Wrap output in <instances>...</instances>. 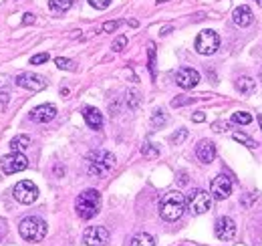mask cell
Instances as JSON below:
<instances>
[{
    "mask_svg": "<svg viewBox=\"0 0 262 246\" xmlns=\"http://www.w3.org/2000/svg\"><path fill=\"white\" fill-rule=\"evenodd\" d=\"M256 119H258V123H260V129H262V115H258Z\"/></svg>",
    "mask_w": 262,
    "mask_h": 246,
    "instance_id": "d590c367",
    "label": "cell"
},
{
    "mask_svg": "<svg viewBox=\"0 0 262 246\" xmlns=\"http://www.w3.org/2000/svg\"><path fill=\"white\" fill-rule=\"evenodd\" d=\"M99 208H101V194L97 190H85L83 194L77 196L75 210H77L79 218L91 220L99 214Z\"/></svg>",
    "mask_w": 262,
    "mask_h": 246,
    "instance_id": "7a4b0ae2",
    "label": "cell"
},
{
    "mask_svg": "<svg viewBox=\"0 0 262 246\" xmlns=\"http://www.w3.org/2000/svg\"><path fill=\"white\" fill-rule=\"evenodd\" d=\"M28 166V160L24 154L20 152H12L8 156H4L0 160V168H2L4 174H16V172H22L24 168Z\"/></svg>",
    "mask_w": 262,
    "mask_h": 246,
    "instance_id": "ba28073f",
    "label": "cell"
},
{
    "mask_svg": "<svg viewBox=\"0 0 262 246\" xmlns=\"http://www.w3.org/2000/svg\"><path fill=\"white\" fill-rule=\"evenodd\" d=\"M141 154H143L145 158H157V156H160V152H157V147H153L151 143H145V145L141 147Z\"/></svg>",
    "mask_w": 262,
    "mask_h": 246,
    "instance_id": "4316f807",
    "label": "cell"
},
{
    "mask_svg": "<svg viewBox=\"0 0 262 246\" xmlns=\"http://www.w3.org/2000/svg\"><path fill=\"white\" fill-rule=\"evenodd\" d=\"M147 55H149V73L155 77V46L153 44L147 46Z\"/></svg>",
    "mask_w": 262,
    "mask_h": 246,
    "instance_id": "83f0119b",
    "label": "cell"
},
{
    "mask_svg": "<svg viewBox=\"0 0 262 246\" xmlns=\"http://www.w3.org/2000/svg\"><path fill=\"white\" fill-rule=\"evenodd\" d=\"M258 2H260V4H262V0H258Z\"/></svg>",
    "mask_w": 262,
    "mask_h": 246,
    "instance_id": "74e56055",
    "label": "cell"
},
{
    "mask_svg": "<svg viewBox=\"0 0 262 246\" xmlns=\"http://www.w3.org/2000/svg\"><path fill=\"white\" fill-rule=\"evenodd\" d=\"M115 166V156L105 152V150H97L89 156V174L95 178H103L107 176Z\"/></svg>",
    "mask_w": 262,
    "mask_h": 246,
    "instance_id": "3957f363",
    "label": "cell"
},
{
    "mask_svg": "<svg viewBox=\"0 0 262 246\" xmlns=\"http://www.w3.org/2000/svg\"><path fill=\"white\" fill-rule=\"evenodd\" d=\"M24 16H26V18H24V22H28V24L34 20V18H32V14H24Z\"/></svg>",
    "mask_w": 262,
    "mask_h": 246,
    "instance_id": "e575fe53",
    "label": "cell"
},
{
    "mask_svg": "<svg viewBox=\"0 0 262 246\" xmlns=\"http://www.w3.org/2000/svg\"><path fill=\"white\" fill-rule=\"evenodd\" d=\"M87 246H105L109 242V230L105 226H89L83 234Z\"/></svg>",
    "mask_w": 262,
    "mask_h": 246,
    "instance_id": "30bf717a",
    "label": "cell"
},
{
    "mask_svg": "<svg viewBox=\"0 0 262 246\" xmlns=\"http://www.w3.org/2000/svg\"><path fill=\"white\" fill-rule=\"evenodd\" d=\"M12 194L20 204H32L38 198V188L30 180H22L12 188Z\"/></svg>",
    "mask_w": 262,
    "mask_h": 246,
    "instance_id": "52a82bcc",
    "label": "cell"
},
{
    "mask_svg": "<svg viewBox=\"0 0 262 246\" xmlns=\"http://www.w3.org/2000/svg\"><path fill=\"white\" fill-rule=\"evenodd\" d=\"M16 85L24 87L28 91H42L46 87V81L40 75H34V73H20L16 77Z\"/></svg>",
    "mask_w": 262,
    "mask_h": 246,
    "instance_id": "4fadbf2b",
    "label": "cell"
},
{
    "mask_svg": "<svg viewBox=\"0 0 262 246\" xmlns=\"http://www.w3.org/2000/svg\"><path fill=\"white\" fill-rule=\"evenodd\" d=\"M89 4H91L93 8H97V10H105V8L111 4V0H89Z\"/></svg>",
    "mask_w": 262,
    "mask_h": 246,
    "instance_id": "f1b7e54d",
    "label": "cell"
},
{
    "mask_svg": "<svg viewBox=\"0 0 262 246\" xmlns=\"http://www.w3.org/2000/svg\"><path fill=\"white\" fill-rule=\"evenodd\" d=\"M252 10H250V6H246V4H242V6H238L236 10H234V14H232V20H234V24H238V26H248L250 22H252Z\"/></svg>",
    "mask_w": 262,
    "mask_h": 246,
    "instance_id": "e0dca14e",
    "label": "cell"
},
{
    "mask_svg": "<svg viewBox=\"0 0 262 246\" xmlns=\"http://www.w3.org/2000/svg\"><path fill=\"white\" fill-rule=\"evenodd\" d=\"M220 46V36L214 30H202L196 38V51L200 55H214Z\"/></svg>",
    "mask_w": 262,
    "mask_h": 246,
    "instance_id": "8992f818",
    "label": "cell"
},
{
    "mask_svg": "<svg viewBox=\"0 0 262 246\" xmlns=\"http://www.w3.org/2000/svg\"><path fill=\"white\" fill-rule=\"evenodd\" d=\"M125 46H127V36H123V34H121V36H117V38L113 40V44H111V48H113L115 53H121Z\"/></svg>",
    "mask_w": 262,
    "mask_h": 246,
    "instance_id": "484cf974",
    "label": "cell"
},
{
    "mask_svg": "<svg viewBox=\"0 0 262 246\" xmlns=\"http://www.w3.org/2000/svg\"><path fill=\"white\" fill-rule=\"evenodd\" d=\"M55 115H57V107L50 105V103L38 105V107H34V109L28 113V117H30L32 121H36V123H48V121L55 119Z\"/></svg>",
    "mask_w": 262,
    "mask_h": 246,
    "instance_id": "5bb4252c",
    "label": "cell"
},
{
    "mask_svg": "<svg viewBox=\"0 0 262 246\" xmlns=\"http://www.w3.org/2000/svg\"><path fill=\"white\" fill-rule=\"evenodd\" d=\"M214 234H216L218 240H224V242L232 240V238L236 236V222H234L232 218H228V216L218 218V220H216V226H214Z\"/></svg>",
    "mask_w": 262,
    "mask_h": 246,
    "instance_id": "8fae6325",
    "label": "cell"
},
{
    "mask_svg": "<svg viewBox=\"0 0 262 246\" xmlns=\"http://www.w3.org/2000/svg\"><path fill=\"white\" fill-rule=\"evenodd\" d=\"M186 137H188V129H180L178 133H174V135H172V143L180 145V143H182Z\"/></svg>",
    "mask_w": 262,
    "mask_h": 246,
    "instance_id": "f546056e",
    "label": "cell"
},
{
    "mask_svg": "<svg viewBox=\"0 0 262 246\" xmlns=\"http://www.w3.org/2000/svg\"><path fill=\"white\" fill-rule=\"evenodd\" d=\"M129 246H155V240H153V236H151V234L141 232V234L133 236V240H131V244H129Z\"/></svg>",
    "mask_w": 262,
    "mask_h": 246,
    "instance_id": "ffe728a7",
    "label": "cell"
},
{
    "mask_svg": "<svg viewBox=\"0 0 262 246\" xmlns=\"http://www.w3.org/2000/svg\"><path fill=\"white\" fill-rule=\"evenodd\" d=\"M230 194H232V180L224 174L216 176L212 180V186H210V196L216 200H226Z\"/></svg>",
    "mask_w": 262,
    "mask_h": 246,
    "instance_id": "9c48e42d",
    "label": "cell"
},
{
    "mask_svg": "<svg viewBox=\"0 0 262 246\" xmlns=\"http://www.w3.org/2000/svg\"><path fill=\"white\" fill-rule=\"evenodd\" d=\"M228 127H230V123H226V121H216V123H212V129H214L216 133L228 131Z\"/></svg>",
    "mask_w": 262,
    "mask_h": 246,
    "instance_id": "1f68e13d",
    "label": "cell"
},
{
    "mask_svg": "<svg viewBox=\"0 0 262 246\" xmlns=\"http://www.w3.org/2000/svg\"><path fill=\"white\" fill-rule=\"evenodd\" d=\"M151 123H153V127H162V125L166 123V113H164L162 109H157V111L153 113V117H151Z\"/></svg>",
    "mask_w": 262,
    "mask_h": 246,
    "instance_id": "d4e9b609",
    "label": "cell"
},
{
    "mask_svg": "<svg viewBox=\"0 0 262 246\" xmlns=\"http://www.w3.org/2000/svg\"><path fill=\"white\" fill-rule=\"evenodd\" d=\"M162 2H168V0H157V4H162Z\"/></svg>",
    "mask_w": 262,
    "mask_h": 246,
    "instance_id": "8d00e7d4",
    "label": "cell"
},
{
    "mask_svg": "<svg viewBox=\"0 0 262 246\" xmlns=\"http://www.w3.org/2000/svg\"><path fill=\"white\" fill-rule=\"evenodd\" d=\"M236 89H238L240 93H244V95H252V93L256 91V81H254L252 77H240V79L236 81Z\"/></svg>",
    "mask_w": 262,
    "mask_h": 246,
    "instance_id": "ac0fdd59",
    "label": "cell"
},
{
    "mask_svg": "<svg viewBox=\"0 0 262 246\" xmlns=\"http://www.w3.org/2000/svg\"><path fill=\"white\" fill-rule=\"evenodd\" d=\"M119 24H121L119 20H111V22H105V24H103V30H105V32H113V30H117V28H119Z\"/></svg>",
    "mask_w": 262,
    "mask_h": 246,
    "instance_id": "d6a6232c",
    "label": "cell"
},
{
    "mask_svg": "<svg viewBox=\"0 0 262 246\" xmlns=\"http://www.w3.org/2000/svg\"><path fill=\"white\" fill-rule=\"evenodd\" d=\"M176 83L182 89H192V87H196L200 83V73L196 69H192V67H182L176 73Z\"/></svg>",
    "mask_w": 262,
    "mask_h": 246,
    "instance_id": "7c38bea8",
    "label": "cell"
},
{
    "mask_svg": "<svg viewBox=\"0 0 262 246\" xmlns=\"http://www.w3.org/2000/svg\"><path fill=\"white\" fill-rule=\"evenodd\" d=\"M192 119H194V121H196V123H202V121H204V119H206V115H204V113H202V111H196V113H194V117H192Z\"/></svg>",
    "mask_w": 262,
    "mask_h": 246,
    "instance_id": "836d02e7",
    "label": "cell"
},
{
    "mask_svg": "<svg viewBox=\"0 0 262 246\" xmlns=\"http://www.w3.org/2000/svg\"><path fill=\"white\" fill-rule=\"evenodd\" d=\"M234 139H236V141H240V143H244L246 147H250V150H254V147L258 145V143H256L252 137H248L246 133H234Z\"/></svg>",
    "mask_w": 262,
    "mask_h": 246,
    "instance_id": "603a6c76",
    "label": "cell"
},
{
    "mask_svg": "<svg viewBox=\"0 0 262 246\" xmlns=\"http://www.w3.org/2000/svg\"><path fill=\"white\" fill-rule=\"evenodd\" d=\"M48 6L55 12H67L73 6V0H48Z\"/></svg>",
    "mask_w": 262,
    "mask_h": 246,
    "instance_id": "44dd1931",
    "label": "cell"
},
{
    "mask_svg": "<svg viewBox=\"0 0 262 246\" xmlns=\"http://www.w3.org/2000/svg\"><path fill=\"white\" fill-rule=\"evenodd\" d=\"M232 123H238V125H248V123H252V115H250V113H246V111H236V113L232 115Z\"/></svg>",
    "mask_w": 262,
    "mask_h": 246,
    "instance_id": "7402d4cb",
    "label": "cell"
},
{
    "mask_svg": "<svg viewBox=\"0 0 262 246\" xmlns=\"http://www.w3.org/2000/svg\"><path fill=\"white\" fill-rule=\"evenodd\" d=\"M48 61V53H40V55H34L32 59H30V65H42V63H46Z\"/></svg>",
    "mask_w": 262,
    "mask_h": 246,
    "instance_id": "4dcf8cb0",
    "label": "cell"
},
{
    "mask_svg": "<svg viewBox=\"0 0 262 246\" xmlns=\"http://www.w3.org/2000/svg\"><path fill=\"white\" fill-rule=\"evenodd\" d=\"M83 117H85V121H87V125L91 127V129H101L103 127V115H101V111L99 109H95V107H85L83 109Z\"/></svg>",
    "mask_w": 262,
    "mask_h": 246,
    "instance_id": "2e32d148",
    "label": "cell"
},
{
    "mask_svg": "<svg viewBox=\"0 0 262 246\" xmlns=\"http://www.w3.org/2000/svg\"><path fill=\"white\" fill-rule=\"evenodd\" d=\"M196 156L202 164H212L214 158H216V145L210 141V139H202L198 145H196Z\"/></svg>",
    "mask_w": 262,
    "mask_h": 246,
    "instance_id": "9a60e30c",
    "label": "cell"
},
{
    "mask_svg": "<svg viewBox=\"0 0 262 246\" xmlns=\"http://www.w3.org/2000/svg\"><path fill=\"white\" fill-rule=\"evenodd\" d=\"M186 210V198H184V194L180 192H168L164 194V198L160 202V214L164 220L168 222H176L182 218Z\"/></svg>",
    "mask_w": 262,
    "mask_h": 246,
    "instance_id": "6da1fadb",
    "label": "cell"
},
{
    "mask_svg": "<svg viewBox=\"0 0 262 246\" xmlns=\"http://www.w3.org/2000/svg\"><path fill=\"white\" fill-rule=\"evenodd\" d=\"M188 208L192 214L200 216L204 212L210 210V206H212V196H210L206 190H194L190 196H188V200H186Z\"/></svg>",
    "mask_w": 262,
    "mask_h": 246,
    "instance_id": "5b68a950",
    "label": "cell"
},
{
    "mask_svg": "<svg viewBox=\"0 0 262 246\" xmlns=\"http://www.w3.org/2000/svg\"><path fill=\"white\" fill-rule=\"evenodd\" d=\"M18 232L24 240L28 242H40L46 236V224L44 220H40L38 216H28L24 220H20L18 224Z\"/></svg>",
    "mask_w": 262,
    "mask_h": 246,
    "instance_id": "277c9868",
    "label": "cell"
},
{
    "mask_svg": "<svg viewBox=\"0 0 262 246\" xmlns=\"http://www.w3.org/2000/svg\"><path fill=\"white\" fill-rule=\"evenodd\" d=\"M55 65H57L59 69H63V71H73V69H75V63L69 61V59H63V57H57V59H55Z\"/></svg>",
    "mask_w": 262,
    "mask_h": 246,
    "instance_id": "cb8c5ba5",
    "label": "cell"
},
{
    "mask_svg": "<svg viewBox=\"0 0 262 246\" xmlns=\"http://www.w3.org/2000/svg\"><path fill=\"white\" fill-rule=\"evenodd\" d=\"M28 145H30V137L24 135V133H20V135H16V137L10 139V150L12 152H24Z\"/></svg>",
    "mask_w": 262,
    "mask_h": 246,
    "instance_id": "d6986e66",
    "label": "cell"
}]
</instances>
